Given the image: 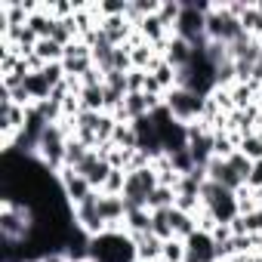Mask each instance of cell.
<instances>
[{
    "instance_id": "1",
    "label": "cell",
    "mask_w": 262,
    "mask_h": 262,
    "mask_svg": "<svg viewBox=\"0 0 262 262\" xmlns=\"http://www.w3.org/2000/svg\"><path fill=\"white\" fill-rule=\"evenodd\" d=\"M90 259H96V262H136V244L126 231H102L90 241Z\"/></svg>"
},
{
    "instance_id": "14",
    "label": "cell",
    "mask_w": 262,
    "mask_h": 262,
    "mask_svg": "<svg viewBox=\"0 0 262 262\" xmlns=\"http://www.w3.org/2000/svg\"><path fill=\"white\" fill-rule=\"evenodd\" d=\"M77 102L83 111H105V83L102 86H80Z\"/></svg>"
},
{
    "instance_id": "2",
    "label": "cell",
    "mask_w": 262,
    "mask_h": 262,
    "mask_svg": "<svg viewBox=\"0 0 262 262\" xmlns=\"http://www.w3.org/2000/svg\"><path fill=\"white\" fill-rule=\"evenodd\" d=\"M207 99H210V96H198V93H191V90H185V86H173V90H167L164 105H167V111L173 114V120L191 126V123H201V120H204Z\"/></svg>"
},
{
    "instance_id": "19",
    "label": "cell",
    "mask_w": 262,
    "mask_h": 262,
    "mask_svg": "<svg viewBox=\"0 0 262 262\" xmlns=\"http://www.w3.org/2000/svg\"><path fill=\"white\" fill-rule=\"evenodd\" d=\"M170 207H176V188L158 185V188L151 191V198H148V210L155 213V210H170Z\"/></svg>"
},
{
    "instance_id": "23",
    "label": "cell",
    "mask_w": 262,
    "mask_h": 262,
    "mask_svg": "<svg viewBox=\"0 0 262 262\" xmlns=\"http://www.w3.org/2000/svg\"><path fill=\"white\" fill-rule=\"evenodd\" d=\"M123 185H126V170H111L102 185V194H123Z\"/></svg>"
},
{
    "instance_id": "11",
    "label": "cell",
    "mask_w": 262,
    "mask_h": 262,
    "mask_svg": "<svg viewBox=\"0 0 262 262\" xmlns=\"http://www.w3.org/2000/svg\"><path fill=\"white\" fill-rule=\"evenodd\" d=\"M114 167L108 164V158L102 155V151H93L80 167H77V173H83L86 176V182L96 188V191H102V185H105V179H108V173H111Z\"/></svg>"
},
{
    "instance_id": "25",
    "label": "cell",
    "mask_w": 262,
    "mask_h": 262,
    "mask_svg": "<svg viewBox=\"0 0 262 262\" xmlns=\"http://www.w3.org/2000/svg\"><path fill=\"white\" fill-rule=\"evenodd\" d=\"M247 185H250L253 191H262V161H253V170H250Z\"/></svg>"
},
{
    "instance_id": "15",
    "label": "cell",
    "mask_w": 262,
    "mask_h": 262,
    "mask_svg": "<svg viewBox=\"0 0 262 262\" xmlns=\"http://www.w3.org/2000/svg\"><path fill=\"white\" fill-rule=\"evenodd\" d=\"M93 151H96V148H90L83 139L71 136V139H68V145H65V167H74V170H77V167L93 155Z\"/></svg>"
},
{
    "instance_id": "22",
    "label": "cell",
    "mask_w": 262,
    "mask_h": 262,
    "mask_svg": "<svg viewBox=\"0 0 262 262\" xmlns=\"http://www.w3.org/2000/svg\"><path fill=\"white\" fill-rule=\"evenodd\" d=\"M96 10H99L102 19H114V16H126L129 13V4H126V0H99Z\"/></svg>"
},
{
    "instance_id": "16",
    "label": "cell",
    "mask_w": 262,
    "mask_h": 262,
    "mask_svg": "<svg viewBox=\"0 0 262 262\" xmlns=\"http://www.w3.org/2000/svg\"><path fill=\"white\" fill-rule=\"evenodd\" d=\"M111 145H117V148H123V151H139L136 126H133V123H117L114 136H111Z\"/></svg>"
},
{
    "instance_id": "3",
    "label": "cell",
    "mask_w": 262,
    "mask_h": 262,
    "mask_svg": "<svg viewBox=\"0 0 262 262\" xmlns=\"http://www.w3.org/2000/svg\"><path fill=\"white\" fill-rule=\"evenodd\" d=\"M201 201H204V210L219 225H231L241 216V210H237V191H228V188H222L216 182H207L201 188Z\"/></svg>"
},
{
    "instance_id": "13",
    "label": "cell",
    "mask_w": 262,
    "mask_h": 262,
    "mask_svg": "<svg viewBox=\"0 0 262 262\" xmlns=\"http://www.w3.org/2000/svg\"><path fill=\"white\" fill-rule=\"evenodd\" d=\"M129 237H133V244H136V259H139V262H161V256H164V241H161L158 234L145 231V234H129Z\"/></svg>"
},
{
    "instance_id": "6",
    "label": "cell",
    "mask_w": 262,
    "mask_h": 262,
    "mask_svg": "<svg viewBox=\"0 0 262 262\" xmlns=\"http://www.w3.org/2000/svg\"><path fill=\"white\" fill-rule=\"evenodd\" d=\"M56 182H59V194L71 204V207H77V204H83L96 188L86 182V176L83 173H77L74 167H65V170H59L56 173Z\"/></svg>"
},
{
    "instance_id": "7",
    "label": "cell",
    "mask_w": 262,
    "mask_h": 262,
    "mask_svg": "<svg viewBox=\"0 0 262 262\" xmlns=\"http://www.w3.org/2000/svg\"><path fill=\"white\" fill-rule=\"evenodd\" d=\"M71 210H74V225H77L83 234L96 237V234L108 231V225H105V219H102V210H99V191H93L83 204H77V207H71Z\"/></svg>"
},
{
    "instance_id": "28",
    "label": "cell",
    "mask_w": 262,
    "mask_h": 262,
    "mask_svg": "<svg viewBox=\"0 0 262 262\" xmlns=\"http://www.w3.org/2000/svg\"><path fill=\"white\" fill-rule=\"evenodd\" d=\"M259 256H262V253H259Z\"/></svg>"
},
{
    "instance_id": "12",
    "label": "cell",
    "mask_w": 262,
    "mask_h": 262,
    "mask_svg": "<svg viewBox=\"0 0 262 262\" xmlns=\"http://www.w3.org/2000/svg\"><path fill=\"white\" fill-rule=\"evenodd\" d=\"M161 56H164V59H167L176 71H185V68L191 65V59H194V47H191V43H185L182 37H176V34H173V37L164 43V53H161Z\"/></svg>"
},
{
    "instance_id": "8",
    "label": "cell",
    "mask_w": 262,
    "mask_h": 262,
    "mask_svg": "<svg viewBox=\"0 0 262 262\" xmlns=\"http://www.w3.org/2000/svg\"><path fill=\"white\" fill-rule=\"evenodd\" d=\"M99 210H102V219L108 225V231H126L123 228V219H126V201L123 194H102L99 191Z\"/></svg>"
},
{
    "instance_id": "5",
    "label": "cell",
    "mask_w": 262,
    "mask_h": 262,
    "mask_svg": "<svg viewBox=\"0 0 262 262\" xmlns=\"http://www.w3.org/2000/svg\"><path fill=\"white\" fill-rule=\"evenodd\" d=\"M244 25L237 16L228 13L225 4H216L210 13H207V40L210 43H234L237 37H244Z\"/></svg>"
},
{
    "instance_id": "26",
    "label": "cell",
    "mask_w": 262,
    "mask_h": 262,
    "mask_svg": "<svg viewBox=\"0 0 262 262\" xmlns=\"http://www.w3.org/2000/svg\"><path fill=\"white\" fill-rule=\"evenodd\" d=\"M83 262H96V259H83Z\"/></svg>"
},
{
    "instance_id": "18",
    "label": "cell",
    "mask_w": 262,
    "mask_h": 262,
    "mask_svg": "<svg viewBox=\"0 0 262 262\" xmlns=\"http://www.w3.org/2000/svg\"><path fill=\"white\" fill-rule=\"evenodd\" d=\"M34 56H37L43 65H50V62H62V59H65V47H62V43H56L53 37H47V40H37Z\"/></svg>"
},
{
    "instance_id": "20",
    "label": "cell",
    "mask_w": 262,
    "mask_h": 262,
    "mask_svg": "<svg viewBox=\"0 0 262 262\" xmlns=\"http://www.w3.org/2000/svg\"><path fill=\"white\" fill-rule=\"evenodd\" d=\"M241 25H244V31H247L250 37L262 40V13H259L256 4H247V10H244V16H241Z\"/></svg>"
},
{
    "instance_id": "24",
    "label": "cell",
    "mask_w": 262,
    "mask_h": 262,
    "mask_svg": "<svg viewBox=\"0 0 262 262\" xmlns=\"http://www.w3.org/2000/svg\"><path fill=\"white\" fill-rule=\"evenodd\" d=\"M161 259H167V262H185V241H179V237L164 241V256Z\"/></svg>"
},
{
    "instance_id": "17",
    "label": "cell",
    "mask_w": 262,
    "mask_h": 262,
    "mask_svg": "<svg viewBox=\"0 0 262 262\" xmlns=\"http://www.w3.org/2000/svg\"><path fill=\"white\" fill-rule=\"evenodd\" d=\"M123 228H126V234H145V231H151V210H129L126 219H123Z\"/></svg>"
},
{
    "instance_id": "9",
    "label": "cell",
    "mask_w": 262,
    "mask_h": 262,
    "mask_svg": "<svg viewBox=\"0 0 262 262\" xmlns=\"http://www.w3.org/2000/svg\"><path fill=\"white\" fill-rule=\"evenodd\" d=\"M219 253H216V241L213 234L207 231H194L188 241H185V262H216Z\"/></svg>"
},
{
    "instance_id": "27",
    "label": "cell",
    "mask_w": 262,
    "mask_h": 262,
    "mask_svg": "<svg viewBox=\"0 0 262 262\" xmlns=\"http://www.w3.org/2000/svg\"><path fill=\"white\" fill-rule=\"evenodd\" d=\"M136 262H139V259H136Z\"/></svg>"
},
{
    "instance_id": "10",
    "label": "cell",
    "mask_w": 262,
    "mask_h": 262,
    "mask_svg": "<svg viewBox=\"0 0 262 262\" xmlns=\"http://www.w3.org/2000/svg\"><path fill=\"white\" fill-rule=\"evenodd\" d=\"M207 179L210 182H216V185H222V188H228V191H241L247 182L234 173V167L225 161V158H213L210 164H207Z\"/></svg>"
},
{
    "instance_id": "4",
    "label": "cell",
    "mask_w": 262,
    "mask_h": 262,
    "mask_svg": "<svg viewBox=\"0 0 262 262\" xmlns=\"http://www.w3.org/2000/svg\"><path fill=\"white\" fill-rule=\"evenodd\" d=\"M161 185L155 167H142V170H126V185H123V201L126 210H148V198L151 191Z\"/></svg>"
},
{
    "instance_id": "21",
    "label": "cell",
    "mask_w": 262,
    "mask_h": 262,
    "mask_svg": "<svg viewBox=\"0 0 262 262\" xmlns=\"http://www.w3.org/2000/svg\"><path fill=\"white\" fill-rule=\"evenodd\" d=\"M237 151H241V155H247L250 161H262V129H259V133L244 136V139H241V145H237Z\"/></svg>"
}]
</instances>
